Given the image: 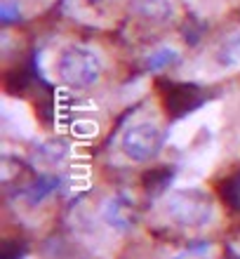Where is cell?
Listing matches in <instances>:
<instances>
[{
	"instance_id": "6da1fadb",
	"label": "cell",
	"mask_w": 240,
	"mask_h": 259,
	"mask_svg": "<svg viewBox=\"0 0 240 259\" xmlns=\"http://www.w3.org/2000/svg\"><path fill=\"white\" fill-rule=\"evenodd\" d=\"M151 229L184 240H207L226 229V212L205 184L177 182L167 186L146 212Z\"/></svg>"
},
{
	"instance_id": "7a4b0ae2",
	"label": "cell",
	"mask_w": 240,
	"mask_h": 259,
	"mask_svg": "<svg viewBox=\"0 0 240 259\" xmlns=\"http://www.w3.org/2000/svg\"><path fill=\"white\" fill-rule=\"evenodd\" d=\"M134 207L123 193L85 200L71 212L69 229L78 245L97 259H116L134 240Z\"/></svg>"
},
{
	"instance_id": "3957f363",
	"label": "cell",
	"mask_w": 240,
	"mask_h": 259,
	"mask_svg": "<svg viewBox=\"0 0 240 259\" xmlns=\"http://www.w3.org/2000/svg\"><path fill=\"white\" fill-rule=\"evenodd\" d=\"M167 135L170 127L165 125L160 104L146 102L118 130L111 146V160L120 167H144L156 163L163 149H167Z\"/></svg>"
},
{
	"instance_id": "277c9868",
	"label": "cell",
	"mask_w": 240,
	"mask_h": 259,
	"mask_svg": "<svg viewBox=\"0 0 240 259\" xmlns=\"http://www.w3.org/2000/svg\"><path fill=\"white\" fill-rule=\"evenodd\" d=\"M42 68L50 80L66 92H92L106 80L109 59L89 42H62L45 52Z\"/></svg>"
},
{
	"instance_id": "5b68a950",
	"label": "cell",
	"mask_w": 240,
	"mask_h": 259,
	"mask_svg": "<svg viewBox=\"0 0 240 259\" xmlns=\"http://www.w3.org/2000/svg\"><path fill=\"white\" fill-rule=\"evenodd\" d=\"M186 78L200 82H212L226 75L240 73V24L221 33L217 40L210 42V48L203 52L200 59L186 68Z\"/></svg>"
},
{
	"instance_id": "8992f818",
	"label": "cell",
	"mask_w": 240,
	"mask_h": 259,
	"mask_svg": "<svg viewBox=\"0 0 240 259\" xmlns=\"http://www.w3.org/2000/svg\"><path fill=\"white\" fill-rule=\"evenodd\" d=\"M3 132L7 139L14 142H38L40 135V125L35 120L33 111L28 104L12 97H3Z\"/></svg>"
},
{
	"instance_id": "52a82bcc",
	"label": "cell",
	"mask_w": 240,
	"mask_h": 259,
	"mask_svg": "<svg viewBox=\"0 0 240 259\" xmlns=\"http://www.w3.org/2000/svg\"><path fill=\"white\" fill-rule=\"evenodd\" d=\"M130 12L151 26H165L177 14L172 0H130Z\"/></svg>"
},
{
	"instance_id": "ba28073f",
	"label": "cell",
	"mask_w": 240,
	"mask_h": 259,
	"mask_svg": "<svg viewBox=\"0 0 240 259\" xmlns=\"http://www.w3.org/2000/svg\"><path fill=\"white\" fill-rule=\"evenodd\" d=\"M127 259H193V252L181 247L160 245L153 240H139L137 245H132Z\"/></svg>"
},
{
	"instance_id": "9c48e42d",
	"label": "cell",
	"mask_w": 240,
	"mask_h": 259,
	"mask_svg": "<svg viewBox=\"0 0 240 259\" xmlns=\"http://www.w3.org/2000/svg\"><path fill=\"white\" fill-rule=\"evenodd\" d=\"M179 52L174 45H160L158 50H153L151 55H149V66L151 68H165L170 66V64H174L179 59Z\"/></svg>"
},
{
	"instance_id": "30bf717a",
	"label": "cell",
	"mask_w": 240,
	"mask_h": 259,
	"mask_svg": "<svg viewBox=\"0 0 240 259\" xmlns=\"http://www.w3.org/2000/svg\"><path fill=\"white\" fill-rule=\"evenodd\" d=\"M80 3L87 7H99V5H104V3H109V0H80Z\"/></svg>"
},
{
	"instance_id": "8fae6325",
	"label": "cell",
	"mask_w": 240,
	"mask_h": 259,
	"mask_svg": "<svg viewBox=\"0 0 240 259\" xmlns=\"http://www.w3.org/2000/svg\"><path fill=\"white\" fill-rule=\"evenodd\" d=\"M26 259H35V257H26Z\"/></svg>"
}]
</instances>
